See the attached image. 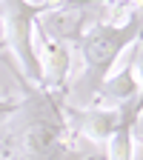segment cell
<instances>
[{"label": "cell", "instance_id": "cell-9", "mask_svg": "<svg viewBox=\"0 0 143 160\" xmlns=\"http://www.w3.org/2000/svg\"><path fill=\"white\" fill-rule=\"evenodd\" d=\"M0 49H3V46H0Z\"/></svg>", "mask_w": 143, "mask_h": 160}, {"label": "cell", "instance_id": "cell-3", "mask_svg": "<svg viewBox=\"0 0 143 160\" xmlns=\"http://www.w3.org/2000/svg\"><path fill=\"white\" fill-rule=\"evenodd\" d=\"M69 0H0V46L9 49L17 60V72L23 74L32 86H40V63L34 54V20L49 12H57Z\"/></svg>", "mask_w": 143, "mask_h": 160}, {"label": "cell", "instance_id": "cell-6", "mask_svg": "<svg viewBox=\"0 0 143 160\" xmlns=\"http://www.w3.org/2000/svg\"><path fill=\"white\" fill-rule=\"evenodd\" d=\"M132 100H140V74H137V49L132 63L123 66L117 74H109L106 83L97 89L92 106H103V109H120L132 103Z\"/></svg>", "mask_w": 143, "mask_h": 160}, {"label": "cell", "instance_id": "cell-1", "mask_svg": "<svg viewBox=\"0 0 143 160\" xmlns=\"http://www.w3.org/2000/svg\"><path fill=\"white\" fill-rule=\"evenodd\" d=\"M23 100L9 114L3 154L6 160H83L72 146V132L63 114V97H57L29 80L12 66Z\"/></svg>", "mask_w": 143, "mask_h": 160}, {"label": "cell", "instance_id": "cell-2", "mask_svg": "<svg viewBox=\"0 0 143 160\" xmlns=\"http://www.w3.org/2000/svg\"><path fill=\"white\" fill-rule=\"evenodd\" d=\"M137 34H140V6L137 3L132 6L129 17H123V20H94V23H89L72 40L83 69H80L77 80L66 89L63 103L66 106H92L97 89L106 83V77L112 74L115 63L126 52V46L137 43Z\"/></svg>", "mask_w": 143, "mask_h": 160}, {"label": "cell", "instance_id": "cell-8", "mask_svg": "<svg viewBox=\"0 0 143 160\" xmlns=\"http://www.w3.org/2000/svg\"><path fill=\"white\" fill-rule=\"evenodd\" d=\"M14 106H17V100H3L0 97V114H12Z\"/></svg>", "mask_w": 143, "mask_h": 160}, {"label": "cell", "instance_id": "cell-7", "mask_svg": "<svg viewBox=\"0 0 143 160\" xmlns=\"http://www.w3.org/2000/svg\"><path fill=\"white\" fill-rule=\"evenodd\" d=\"M137 120H140V100L120 106V123L106 140V160H132L137 143Z\"/></svg>", "mask_w": 143, "mask_h": 160}, {"label": "cell", "instance_id": "cell-5", "mask_svg": "<svg viewBox=\"0 0 143 160\" xmlns=\"http://www.w3.org/2000/svg\"><path fill=\"white\" fill-rule=\"evenodd\" d=\"M63 114H66L72 134L92 140L100 149L106 146L109 134L120 123V109H103V106H66L63 103Z\"/></svg>", "mask_w": 143, "mask_h": 160}, {"label": "cell", "instance_id": "cell-4", "mask_svg": "<svg viewBox=\"0 0 143 160\" xmlns=\"http://www.w3.org/2000/svg\"><path fill=\"white\" fill-rule=\"evenodd\" d=\"M32 37H37V63H40V89H46L57 97H63L69 89V77H72V52L63 40H54L46 34V29L40 26V17L34 20V32Z\"/></svg>", "mask_w": 143, "mask_h": 160}]
</instances>
